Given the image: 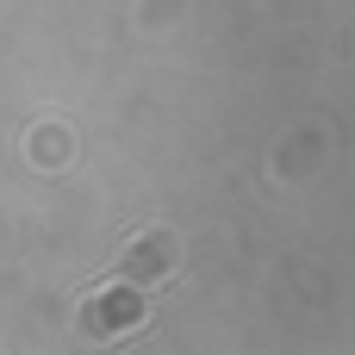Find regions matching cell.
<instances>
[{"label":"cell","mask_w":355,"mask_h":355,"mask_svg":"<svg viewBox=\"0 0 355 355\" xmlns=\"http://www.w3.org/2000/svg\"><path fill=\"white\" fill-rule=\"evenodd\" d=\"M81 324H87V337H125V331H137L144 324V300L131 293V287H100L94 300H87V312H81Z\"/></svg>","instance_id":"1"},{"label":"cell","mask_w":355,"mask_h":355,"mask_svg":"<svg viewBox=\"0 0 355 355\" xmlns=\"http://www.w3.org/2000/svg\"><path fill=\"white\" fill-rule=\"evenodd\" d=\"M175 262V237L168 231H144L137 250H131V268H168Z\"/></svg>","instance_id":"2"}]
</instances>
